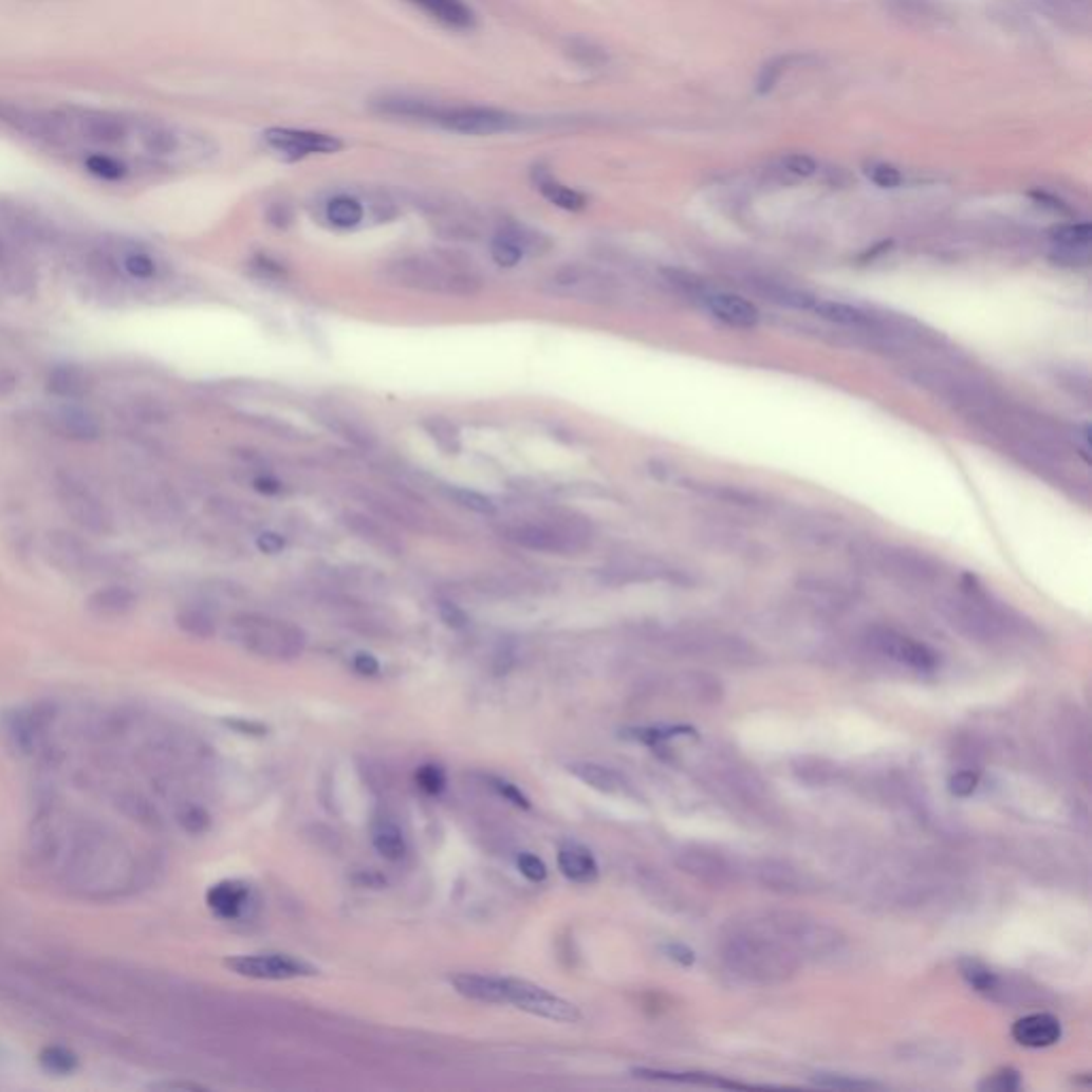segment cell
<instances>
[{
	"mask_svg": "<svg viewBox=\"0 0 1092 1092\" xmlns=\"http://www.w3.org/2000/svg\"><path fill=\"white\" fill-rule=\"evenodd\" d=\"M0 123L109 184L127 182L137 171L169 169L205 146L163 119L98 107L45 109L0 103Z\"/></svg>",
	"mask_w": 1092,
	"mask_h": 1092,
	"instance_id": "6da1fadb",
	"label": "cell"
},
{
	"mask_svg": "<svg viewBox=\"0 0 1092 1092\" xmlns=\"http://www.w3.org/2000/svg\"><path fill=\"white\" fill-rule=\"evenodd\" d=\"M723 960L737 976L760 984L783 982L798 968L796 954L756 922L725 939Z\"/></svg>",
	"mask_w": 1092,
	"mask_h": 1092,
	"instance_id": "7a4b0ae2",
	"label": "cell"
},
{
	"mask_svg": "<svg viewBox=\"0 0 1092 1092\" xmlns=\"http://www.w3.org/2000/svg\"><path fill=\"white\" fill-rule=\"evenodd\" d=\"M383 280L421 293L469 297L480 291V278L452 257H406L387 263Z\"/></svg>",
	"mask_w": 1092,
	"mask_h": 1092,
	"instance_id": "3957f363",
	"label": "cell"
},
{
	"mask_svg": "<svg viewBox=\"0 0 1092 1092\" xmlns=\"http://www.w3.org/2000/svg\"><path fill=\"white\" fill-rule=\"evenodd\" d=\"M419 111L414 119L421 123L438 125L450 133L459 135H500V133H513L523 127V117L496 109V107H480V105H440L431 100L419 98Z\"/></svg>",
	"mask_w": 1092,
	"mask_h": 1092,
	"instance_id": "277c9868",
	"label": "cell"
},
{
	"mask_svg": "<svg viewBox=\"0 0 1092 1092\" xmlns=\"http://www.w3.org/2000/svg\"><path fill=\"white\" fill-rule=\"evenodd\" d=\"M230 638L246 651L270 660H293L306 647V634L297 626L265 615L235 617Z\"/></svg>",
	"mask_w": 1092,
	"mask_h": 1092,
	"instance_id": "5b68a950",
	"label": "cell"
},
{
	"mask_svg": "<svg viewBox=\"0 0 1092 1092\" xmlns=\"http://www.w3.org/2000/svg\"><path fill=\"white\" fill-rule=\"evenodd\" d=\"M39 237L41 233L33 220L0 207V282L16 293L33 284L29 251Z\"/></svg>",
	"mask_w": 1092,
	"mask_h": 1092,
	"instance_id": "8992f818",
	"label": "cell"
},
{
	"mask_svg": "<svg viewBox=\"0 0 1092 1092\" xmlns=\"http://www.w3.org/2000/svg\"><path fill=\"white\" fill-rule=\"evenodd\" d=\"M756 924L769 930L796 956H826L843 945V937L836 928L796 913H771Z\"/></svg>",
	"mask_w": 1092,
	"mask_h": 1092,
	"instance_id": "52a82bcc",
	"label": "cell"
},
{
	"mask_svg": "<svg viewBox=\"0 0 1092 1092\" xmlns=\"http://www.w3.org/2000/svg\"><path fill=\"white\" fill-rule=\"evenodd\" d=\"M56 498L69 519L86 534L109 536L115 532L111 508L81 478L73 474H60L56 478Z\"/></svg>",
	"mask_w": 1092,
	"mask_h": 1092,
	"instance_id": "ba28073f",
	"label": "cell"
},
{
	"mask_svg": "<svg viewBox=\"0 0 1092 1092\" xmlns=\"http://www.w3.org/2000/svg\"><path fill=\"white\" fill-rule=\"evenodd\" d=\"M941 611L954 628L970 638L997 641L1007 632L1010 622L1003 617V613H999L993 604H988L978 593L964 591L958 597H947L941 601Z\"/></svg>",
	"mask_w": 1092,
	"mask_h": 1092,
	"instance_id": "9c48e42d",
	"label": "cell"
},
{
	"mask_svg": "<svg viewBox=\"0 0 1092 1092\" xmlns=\"http://www.w3.org/2000/svg\"><path fill=\"white\" fill-rule=\"evenodd\" d=\"M224 966L239 978L261 982H286L318 976V968L312 962L282 951L237 954L226 958Z\"/></svg>",
	"mask_w": 1092,
	"mask_h": 1092,
	"instance_id": "30bf717a",
	"label": "cell"
},
{
	"mask_svg": "<svg viewBox=\"0 0 1092 1092\" xmlns=\"http://www.w3.org/2000/svg\"><path fill=\"white\" fill-rule=\"evenodd\" d=\"M45 559L69 574H98L111 568V559L96 551L86 538L67 530L48 532L43 538Z\"/></svg>",
	"mask_w": 1092,
	"mask_h": 1092,
	"instance_id": "8fae6325",
	"label": "cell"
},
{
	"mask_svg": "<svg viewBox=\"0 0 1092 1092\" xmlns=\"http://www.w3.org/2000/svg\"><path fill=\"white\" fill-rule=\"evenodd\" d=\"M506 538L521 549L536 553H570L587 544L589 534L582 523H521L506 530Z\"/></svg>",
	"mask_w": 1092,
	"mask_h": 1092,
	"instance_id": "7c38bea8",
	"label": "cell"
},
{
	"mask_svg": "<svg viewBox=\"0 0 1092 1092\" xmlns=\"http://www.w3.org/2000/svg\"><path fill=\"white\" fill-rule=\"evenodd\" d=\"M504 984V1003L515 1005L517 1010L532 1014L536 1018H544L551 1022L574 1024L580 1020V1012L574 1003L557 997L555 993L532 984L528 980L502 978Z\"/></svg>",
	"mask_w": 1092,
	"mask_h": 1092,
	"instance_id": "4fadbf2b",
	"label": "cell"
},
{
	"mask_svg": "<svg viewBox=\"0 0 1092 1092\" xmlns=\"http://www.w3.org/2000/svg\"><path fill=\"white\" fill-rule=\"evenodd\" d=\"M869 645L884 658L907 666L911 670L930 672L939 668V655L926 643H920L907 634L888 628H875L869 632Z\"/></svg>",
	"mask_w": 1092,
	"mask_h": 1092,
	"instance_id": "5bb4252c",
	"label": "cell"
},
{
	"mask_svg": "<svg viewBox=\"0 0 1092 1092\" xmlns=\"http://www.w3.org/2000/svg\"><path fill=\"white\" fill-rule=\"evenodd\" d=\"M45 719L35 708H12L0 717V733L20 756H35L45 743Z\"/></svg>",
	"mask_w": 1092,
	"mask_h": 1092,
	"instance_id": "9a60e30c",
	"label": "cell"
},
{
	"mask_svg": "<svg viewBox=\"0 0 1092 1092\" xmlns=\"http://www.w3.org/2000/svg\"><path fill=\"white\" fill-rule=\"evenodd\" d=\"M263 140L274 152L289 161H299L310 154H333L344 148L333 135L297 129H270L263 133Z\"/></svg>",
	"mask_w": 1092,
	"mask_h": 1092,
	"instance_id": "2e32d148",
	"label": "cell"
},
{
	"mask_svg": "<svg viewBox=\"0 0 1092 1092\" xmlns=\"http://www.w3.org/2000/svg\"><path fill=\"white\" fill-rule=\"evenodd\" d=\"M869 563L880 568L884 574H890L901 580L928 582L934 576V566L928 557L920 553H911L899 547H875L867 553Z\"/></svg>",
	"mask_w": 1092,
	"mask_h": 1092,
	"instance_id": "e0dca14e",
	"label": "cell"
},
{
	"mask_svg": "<svg viewBox=\"0 0 1092 1092\" xmlns=\"http://www.w3.org/2000/svg\"><path fill=\"white\" fill-rule=\"evenodd\" d=\"M50 425L71 442H94L103 433L100 419L79 402H60L50 412Z\"/></svg>",
	"mask_w": 1092,
	"mask_h": 1092,
	"instance_id": "ac0fdd59",
	"label": "cell"
},
{
	"mask_svg": "<svg viewBox=\"0 0 1092 1092\" xmlns=\"http://www.w3.org/2000/svg\"><path fill=\"white\" fill-rule=\"evenodd\" d=\"M207 909L222 922L244 920L255 903L253 888L239 880H222L205 894Z\"/></svg>",
	"mask_w": 1092,
	"mask_h": 1092,
	"instance_id": "d6986e66",
	"label": "cell"
},
{
	"mask_svg": "<svg viewBox=\"0 0 1092 1092\" xmlns=\"http://www.w3.org/2000/svg\"><path fill=\"white\" fill-rule=\"evenodd\" d=\"M702 306L710 316L735 329H754L760 322V310L745 297L733 293H704Z\"/></svg>",
	"mask_w": 1092,
	"mask_h": 1092,
	"instance_id": "ffe728a7",
	"label": "cell"
},
{
	"mask_svg": "<svg viewBox=\"0 0 1092 1092\" xmlns=\"http://www.w3.org/2000/svg\"><path fill=\"white\" fill-rule=\"evenodd\" d=\"M137 606V593L127 585H105L92 591L86 599V609L98 619H123Z\"/></svg>",
	"mask_w": 1092,
	"mask_h": 1092,
	"instance_id": "44dd1931",
	"label": "cell"
},
{
	"mask_svg": "<svg viewBox=\"0 0 1092 1092\" xmlns=\"http://www.w3.org/2000/svg\"><path fill=\"white\" fill-rule=\"evenodd\" d=\"M45 387L60 402H81L90 395L94 381L79 366H56L50 370Z\"/></svg>",
	"mask_w": 1092,
	"mask_h": 1092,
	"instance_id": "7402d4cb",
	"label": "cell"
},
{
	"mask_svg": "<svg viewBox=\"0 0 1092 1092\" xmlns=\"http://www.w3.org/2000/svg\"><path fill=\"white\" fill-rule=\"evenodd\" d=\"M1060 1022L1050 1014L1024 1016L1012 1029V1037L1024 1048H1050L1060 1041Z\"/></svg>",
	"mask_w": 1092,
	"mask_h": 1092,
	"instance_id": "603a6c76",
	"label": "cell"
},
{
	"mask_svg": "<svg viewBox=\"0 0 1092 1092\" xmlns=\"http://www.w3.org/2000/svg\"><path fill=\"white\" fill-rule=\"evenodd\" d=\"M677 865L685 873H689L702 882H708V884H725L733 880L730 865H727L721 856H717L712 852H704V849H698V847L681 852L677 858Z\"/></svg>",
	"mask_w": 1092,
	"mask_h": 1092,
	"instance_id": "cb8c5ba5",
	"label": "cell"
},
{
	"mask_svg": "<svg viewBox=\"0 0 1092 1092\" xmlns=\"http://www.w3.org/2000/svg\"><path fill=\"white\" fill-rule=\"evenodd\" d=\"M557 867L561 875L574 884H593L599 877V867L593 854L580 843H563L559 847Z\"/></svg>",
	"mask_w": 1092,
	"mask_h": 1092,
	"instance_id": "d4e9b609",
	"label": "cell"
},
{
	"mask_svg": "<svg viewBox=\"0 0 1092 1092\" xmlns=\"http://www.w3.org/2000/svg\"><path fill=\"white\" fill-rule=\"evenodd\" d=\"M553 286H557L559 291L568 293V295H576V297H591V299H601V297H609L611 293V282L601 278L599 274L595 272H587L582 267H566L561 270L555 278H553Z\"/></svg>",
	"mask_w": 1092,
	"mask_h": 1092,
	"instance_id": "484cf974",
	"label": "cell"
},
{
	"mask_svg": "<svg viewBox=\"0 0 1092 1092\" xmlns=\"http://www.w3.org/2000/svg\"><path fill=\"white\" fill-rule=\"evenodd\" d=\"M450 986L469 1001L489 1003V1005H506L502 978L480 976V974H457L450 978Z\"/></svg>",
	"mask_w": 1092,
	"mask_h": 1092,
	"instance_id": "4316f807",
	"label": "cell"
},
{
	"mask_svg": "<svg viewBox=\"0 0 1092 1092\" xmlns=\"http://www.w3.org/2000/svg\"><path fill=\"white\" fill-rule=\"evenodd\" d=\"M809 312H813L815 316L828 320V322H834V325H840V327H849V329H875L877 322L873 318V314L856 308V306H849V303H843V301H832V299H821V297H813L811 306H809Z\"/></svg>",
	"mask_w": 1092,
	"mask_h": 1092,
	"instance_id": "83f0119b",
	"label": "cell"
},
{
	"mask_svg": "<svg viewBox=\"0 0 1092 1092\" xmlns=\"http://www.w3.org/2000/svg\"><path fill=\"white\" fill-rule=\"evenodd\" d=\"M344 525L350 530V534L358 536L363 542H368L370 547H374V549H378V551H383L387 555H400V551H402L397 538L385 525H381L378 521L368 519L366 515L346 513L344 515Z\"/></svg>",
	"mask_w": 1092,
	"mask_h": 1092,
	"instance_id": "f1b7e54d",
	"label": "cell"
},
{
	"mask_svg": "<svg viewBox=\"0 0 1092 1092\" xmlns=\"http://www.w3.org/2000/svg\"><path fill=\"white\" fill-rule=\"evenodd\" d=\"M131 489H133L135 506H140L144 511V515H148L150 519L165 521L173 515V511H175L173 496L163 487V484L137 480L135 487H131Z\"/></svg>",
	"mask_w": 1092,
	"mask_h": 1092,
	"instance_id": "f546056e",
	"label": "cell"
},
{
	"mask_svg": "<svg viewBox=\"0 0 1092 1092\" xmlns=\"http://www.w3.org/2000/svg\"><path fill=\"white\" fill-rule=\"evenodd\" d=\"M568 771L576 779H580L585 785H589L601 794H624L628 790L626 779L609 766H601L595 762H572L568 766Z\"/></svg>",
	"mask_w": 1092,
	"mask_h": 1092,
	"instance_id": "4dcf8cb0",
	"label": "cell"
},
{
	"mask_svg": "<svg viewBox=\"0 0 1092 1092\" xmlns=\"http://www.w3.org/2000/svg\"><path fill=\"white\" fill-rule=\"evenodd\" d=\"M372 845L385 860L391 863L402 860L408 852L404 830L389 817H378L372 823Z\"/></svg>",
	"mask_w": 1092,
	"mask_h": 1092,
	"instance_id": "1f68e13d",
	"label": "cell"
},
{
	"mask_svg": "<svg viewBox=\"0 0 1092 1092\" xmlns=\"http://www.w3.org/2000/svg\"><path fill=\"white\" fill-rule=\"evenodd\" d=\"M410 3L427 12L433 20L442 22L444 26L459 31L474 26V14L463 0H410Z\"/></svg>",
	"mask_w": 1092,
	"mask_h": 1092,
	"instance_id": "d6a6232c",
	"label": "cell"
},
{
	"mask_svg": "<svg viewBox=\"0 0 1092 1092\" xmlns=\"http://www.w3.org/2000/svg\"><path fill=\"white\" fill-rule=\"evenodd\" d=\"M958 968H960L962 980L976 993L999 999V995L1003 991V980L995 974L991 966H986L984 962H980L976 958H962L958 962Z\"/></svg>",
	"mask_w": 1092,
	"mask_h": 1092,
	"instance_id": "836d02e7",
	"label": "cell"
},
{
	"mask_svg": "<svg viewBox=\"0 0 1092 1092\" xmlns=\"http://www.w3.org/2000/svg\"><path fill=\"white\" fill-rule=\"evenodd\" d=\"M1052 244L1056 251L1065 255H1081L1088 259L1090 241H1092V226L1088 222H1071V224H1058L1050 230Z\"/></svg>",
	"mask_w": 1092,
	"mask_h": 1092,
	"instance_id": "e575fe53",
	"label": "cell"
},
{
	"mask_svg": "<svg viewBox=\"0 0 1092 1092\" xmlns=\"http://www.w3.org/2000/svg\"><path fill=\"white\" fill-rule=\"evenodd\" d=\"M534 184L538 186V190L544 195L547 201H551L553 205L561 207V209H568V211H580L585 205H587V199L585 195H580L578 190L574 188H568L563 184H559L549 171H544L542 167L534 169Z\"/></svg>",
	"mask_w": 1092,
	"mask_h": 1092,
	"instance_id": "d590c367",
	"label": "cell"
},
{
	"mask_svg": "<svg viewBox=\"0 0 1092 1092\" xmlns=\"http://www.w3.org/2000/svg\"><path fill=\"white\" fill-rule=\"evenodd\" d=\"M758 875H760L762 884H766L773 890H781V892H804L811 888L809 877L785 863L766 860L760 865Z\"/></svg>",
	"mask_w": 1092,
	"mask_h": 1092,
	"instance_id": "8d00e7d4",
	"label": "cell"
},
{
	"mask_svg": "<svg viewBox=\"0 0 1092 1092\" xmlns=\"http://www.w3.org/2000/svg\"><path fill=\"white\" fill-rule=\"evenodd\" d=\"M636 1077L643 1079H664V1081H681L693 1086H712V1088H745L743 1084L723 1079L719 1075L708 1073H674V1071H658V1069H634Z\"/></svg>",
	"mask_w": 1092,
	"mask_h": 1092,
	"instance_id": "74e56055",
	"label": "cell"
},
{
	"mask_svg": "<svg viewBox=\"0 0 1092 1092\" xmlns=\"http://www.w3.org/2000/svg\"><path fill=\"white\" fill-rule=\"evenodd\" d=\"M363 216H366V209L354 197L337 195L327 203V220L337 228H352L363 220Z\"/></svg>",
	"mask_w": 1092,
	"mask_h": 1092,
	"instance_id": "f35d334b",
	"label": "cell"
},
{
	"mask_svg": "<svg viewBox=\"0 0 1092 1092\" xmlns=\"http://www.w3.org/2000/svg\"><path fill=\"white\" fill-rule=\"evenodd\" d=\"M39 1065L43 1067V1071L64 1077V1075H71L73 1071H77L79 1058L73 1050H69L64 1045H48L39 1054Z\"/></svg>",
	"mask_w": 1092,
	"mask_h": 1092,
	"instance_id": "ab89813d",
	"label": "cell"
},
{
	"mask_svg": "<svg viewBox=\"0 0 1092 1092\" xmlns=\"http://www.w3.org/2000/svg\"><path fill=\"white\" fill-rule=\"evenodd\" d=\"M425 431L429 433V438L448 455H457L459 448H461V438H459V429L446 421L444 417H429L425 419L423 423Z\"/></svg>",
	"mask_w": 1092,
	"mask_h": 1092,
	"instance_id": "60d3db41",
	"label": "cell"
},
{
	"mask_svg": "<svg viewBox=\"0 0 1092 1092\" xmlns=\"http://www.w3.org/2000/svg\"><path fill=\"white\" fill-rule=\"evenodd\" d=\"M178 626L192 634V636H201V638H207L214 634L216 626H214V619L207 611L199 609V606H186L184 611H180L178 615Z\"/></svg>",
	"mask_w": 1092,
	"mask_h": 1092,
	"instance_id": "b9f144b4",
	"label": "cell"
},
{
	"mask_svg": "<svg viewBox=\"0 0 1092 1092\" xmlns=\"http://www.w3.org/2000/svg\"><path fill=\"white\" fill-rule=\"evenodd\" d=\"M811 1081L819 1088H830V1090H873V1088H882L877 1081H871V1079H858V1077H849V1075H843V1073H817L811 1077Z\"/></svg>",
	"mask_w": 1092,
	"mask_h": 1092,
	"instance_id": "7bdbcfd3",
	"label": "cell"
},
{
	"mask_svg": "<svg viewBox=\"0 0 1092 1092\" xmlns=\"http://www.w3.org/2000/svg\"><path fill=\"white\" fill-rule=\"evenodd\" d=\"M363 500H366V504H368L372 511H376L378 515H383L385 519H391V521H397V523H404V525L414 528V523H412V521H414L412 513H410V511H406L400 502L389 500V498L378 496V494H366V498H363Z\"/></svg>",
	"mask_w": 1092,
	"mask_h": 1092,
	"instance_id": "ee69618b",
	"label": "cell"
},
{
	"mask_svg": "<svg viewBox=\"0 0 1092 1092\" xmlns=\"http://www.w3.org/2000/svg\"><path fill=\"white\" fill-rule=\"evenodd\" d=\"M492 257L500 267H515L523 259V251L508 233L500 230L492 241Z\"/></svg>",
	"mask_w": 1092,
	"mask_h": 1092,
	"instance_id": "f6af8a7d",
	"label": "cell"
},
{
	"mask_svg": "<svg viewBox=\"0 0 1092 1092\" xmlns=\"http://www.w3.org/2000/svg\"><path fill=\"white\" fill-rule=\"evenodd\" d=\"M450 498L465 511L469 513H476V515H484V517H492L496 515V504L487 498L482 496L478 492H471V489H452L450 492Z\"/></svg>",
	"mask_w": 1092,
	"mask_h": 1092,
	"instance_id": "bcb514c9",
	"label": "cell"
},
{
	"mask_svg": "<svg viewBox=\"0 0 1092 1092\" xmlns=\"http://www.w3.org/2000/svg\"><path fill=\"white\" fill-rule=\"evenodd\" d=\"M1022 1086V1079H1020V1071H1016L1014 1067H1003L999 1071H995L993 1075H988L982 1084H980V1090L982 1092H1014Z\"/></svg>",
	"mask_w": 1092,
	"mask_h": 1092,
	"instance_id": "7dc6e473",
	"label": "cell"
},
{
	"mask_svg": "<svg viewBox=\"0 0 1092 1092\" xmlns=\"http://www.w3.org/2000/svg\"><path fill=\"white\" fill-rule=\"evenodd\" d=\"M417 783L429 796H440L446 790V773L438 764H423L417 769Z\"/></svg>",
	"mask_w": 1092,
	"mask_h": 1092,
	"instance_id": "c3c4849f",
	"label": "cell"
},
{
	"mask_svg": "<svg viewBox=\"0 0 1092 1092\" xmlns=\"http://www.w3.org/2000/svg\"><path fill=\"white\" fill-rule=\"evenodd\" d=\"M685 733H693L691 727L674 725V727H643V730H632L630 737L645 743V745H658L662 741H668L672 737H681Z\"/></svg>",
	"mask_w": 1092,
	"mask_h": 1092,
	"instance_id": "681fc988",
	"label": "cell"
},
{
	"mask_svg": "<svg viewBox=\"0 0 1092 1092\" xmlns=\"http://www.w3.org/2000/svg\"><path fill=\"white\" fill-rule=\"evenodd\" d=\"M517 867H519L521 875H523L525 880L534 882V884H542V882L547 880V875H549V869H547L544 860H542V858H538L536 854H530V852L519 854V858H517Z\"/></svg>",
	"mask_w": 1092,
	"mask_h": 1092,
	"instance_id": "f907efd6",
	"label": "cell"
},
{
	"mask_svg": "<svg viewBox=\"0 0 1092 1092\" xmlns=\"http://www.w3.org/2000/svg\"><path fill=\"white\" fill-rule=\"evenodd\" d=\"M867 175L871 178L873 184L882 186V188H896L903 184V175L896 167L892 165H886V163H873L867 167Z\"/></svg>",
	"mask_w": 1092,
	"mask_h": 1092,
	"instance_id": "816d5d0a",
	"label": "cell"
},
{
	"mask_svg": "<svg viewBox=\"0 0 1092 1092\" xmlns=\"http://www.w3.org/2000/svg\"><path fill=\"white\" fill-rule=\"evenodd\" d=\"M131 406H133L131 414H133L135 421L140 419V421H146V423H159V421L167 419L165 406L161 402H156V400H135V402H131Z\"/></svg>",
	"mask_w": 1092,
	"mask_h": 1092,
	"instance_id": "f5cc1de1",
	"label": "cell"
},
{
	"mask_svg": "<svg viewBox=\"0 0 1092 1092\" xmlns=\"http://www.w3.org/2000/svg\"><path fill=\"white\" fill-rule=\"evenodd\" d=\"M980 785V775L974 771H960L949 779V792L958 798H968Z\"/></svg>",
	"mask_w": 1092,
	"mask_h": 1092,
	"instance_id": "db71d44e",
	"label": "cell"
},
{
	"mask_svg": "<svg viewBox=\"0 0 1092 1092\" xmlns=\"http://www.w3.org/2000/svg\"><path fill=\"white\" fill-rule=\"evenodd\" d=\"M438 613H440V619H442L448 628H452V630H463V628H467V624H469V619H467L465 611L461 609V606H457L455 601H450V599H442V601L438 604Z\"/></svg>",
	"mask_w": 1092,
	"mask_h": 1092,
	"instance_id": "11a10c76",
	"label": "cell"
},
{
	"mask_svg": "<svg viewBox=\"0 0 1092 1092\" xmlns=\"http://www.w3.org/2000/svg\"><path fill=\"white\" fill-rule=\"evenodd\" d=\"M785 67H788V58H777V60L769 62V64L762 69L760 77H758V92H760V94H766V92L775 90V86H777V84H779V79L783 77V69H785Z\"/></svg>",
	"mask_w": 1092,
	"mask_h": 1092,
	"instance_id": "9f6ffc18",
	"label": "cell"
},
{
	"mask_svg": "<svg viewBox=\"0 0 1092 1092\" xmlns=\"http://www.w3.org/2000/svg\"><path fill=\"white\" fill-rule=\"evenodd\" d=\"M489 781H492V788H494V790H496L504 800L513 802V804H515V807H519V809H530V807H532V804H530V798H528V796H525V794H523L515 783H511V781H506V779H500V777H492Z\"/></svg>",
	"mask_w": 1092,
	"mask_h": 1092,
	"instance_id": "6f0895ef",
	"label": "cell"
},
{
	"mask_svg": "<svg viewBox=\"0 0 1092 1092\" xmlns=\"http://www.w3.org/2000/svg\"><path fill=\"white\" fill-rule=\"evenodd\" d=\"M783 169L796 178H811L817 171V163L807 154H790L783 159Z\"/></svg>",
	"mask_w": 1092,
	"mask_h": 1092,
	"instance_id": "680465c9",
	"label": "cell"
},
{
	"mask_svg": "<svg viewBox=\"0 0 1092 1092\" xmlns=\"http://www.w3.org/2000/svg\"><path fill=\"white\" fill-rule=\"evenodd\" d=\"M20 387V376L7 363L0 360V400L12 397Z\"/></svg>",
	"mask_w": 1092,
	"mask_h": 1092,
	"instance_id": "91938a15",
	"label": "cell"
},
{
	"mask_svg": "<svg viewBox=\"0 0 1092 1092\" xmlns=\"http://www.w3.org/2000/svg\"><path fill=\"white\" fill-rule=\"evenodd\" d=\"M352 668L360 677H376L381 672V664L372 653H356L352 660Z\"/></svg>",
	"mask_w": 1092,
	"mask_h": 1092,
	"instance_id": "94428289",
	"label": "cell"
},
{
	"mask_svg": "<svg viewBox=\"0 0 1092 1092\" xmlns=\"http://www.w3.org/2000/svg\"><path fill=\"white\" fill-rule=\"evenodd\" d=\"M664 954L670 960H674L679 964H685V966L693 964V960H696V954L687 945H683V943H668V945H664Z\"/></svg>",
	"mask_w": 1092,
	"mask_h": 1092,
	"instance_id": "6125c7cd",
	"label": "cell"
},
{
	"mask_svg": "<svg viewBox=\"0 0 1092 1092\" xmlns=\"http://www.w3.org/2000/svg\"><path fill=\"white\" fill-rule=\"evenodd\" d=\"M257 544H259V549H261L263 553H267V555H276V553H280V551L284 549V544H286V542H284V538H282L280 534L265 532V534H261V536H259Z\"/></svg>",
	"mask_w": 1092,
	"mask_h": 1092,
	"instance_id": "be15d7a7",
	"label": "cell"
},
{
	"mask_svg": "<svg viewBox=\"0 0 1092 1092\" xmlns=\"http://www.w3.org/2000/svg\"><path fill=\"white\" fill-rule=\"evenodd\" d=\"M255 489L263 496H278L282 492V484L274 476H259L255 478Z\"/></svg>",
	"mask_w": 1092,
	"mask_h": 1092,
	"instance_id": "e7e4bbea",
	"label": "cell"
},
{
	"mask_svg": "<svg viewBox=\"0 0 1092 1092\" xmlns=\"http://www.w3.org/2000/svg\"><path fill=\"white\" fill-rule=\"evenodd\" d=\"M267 218H270V222H272L274 226L284 228V226H289V222H291V209H289L286 205H274V207L270 209Z\"/></svg>",
	"mask_w": 1092,
	"mask_h": 1092,
	"instance_id": "03108f58",
	"label": "cell"
},
{
	"mask_svg": "<svg viewBox=\"0 0 1092 1092\" xmlns=\"http://www.w3.org/2000/svg\"><path fill=\"white\" fill-rule=\"evenodd\" d=\"M152 1088H184V1090H199L203 1086L190 1084V1081H167V1084H154Z\"/></svg>",
	"mask_w": 1092,
	"mask_h": 1092,
	"instance_id": "003e7915",
	"label": "cell"
}]
</instances>
